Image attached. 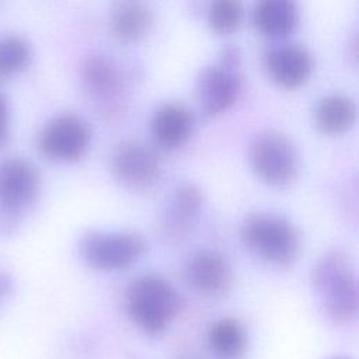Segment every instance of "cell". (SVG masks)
<instances>
[{
	"mask_svg": "<svg viewBox=\"0 0 359 359\" xmlns=\"http://www.w3.org/2000/svg\"><path fill=\"white\" fill-rule=\"evenodd\" d=\"M84 88L100 114L114 115L123 102L125 77L119 63L105 53L86 59L81 67Z\"/></svg>",
	"mask_w": 359,
	"mask_h": 359,
	"instance_id": "cell-9",
	"label": "cell"
},
{
	"mask_svg": "<svg viewBox=\"0 0 359 359\" xmlns=\"http://www.w3.org/2000/svg\"><path fill=\"white\" fill-rule=\"evenodd\" d=\"M32 57L29 42L20 35L0 38V79L24 70Z\"/></svg>",
	"mask_w": 359,
	"mask_h": 359,
	"instance_id": "cell-19",
	"label": "cell"
},
{
	"mask_svg": "<svg viewBox=\"0 0 359 359\" xmlns=\"http://www.w3.org/2000/svg\"><path fill=\"white\" fill-rule=\"evenodd\" d=\"M313 289L324 313L346 323L358 311V279L351 258L341 250L325 252L314 265Z\"/></svg>",
	"mask_w": 359,
	"mask_h": 359,
	"instance_id": "cell-1",
	"label": "cell"
},
{
	"mask_svg": "<svg viewBox=\"0 0 359 359\" xmlns=\"http://www.w3.org/2000/svg\"><path fill=\"white\" fill-rule=\"evenodd\" d=\"M125 306L128 316L142 331L157 334L164 331L177 316L180 296L161 275L143 273L129 283Z\"/></svg>",
	"mask_w": 359,
	"mask_h": 359,
	"instance_id": "cell-2",
	"label": "cell"
},
{
	"mask_svg": "<svg viewBox=\"0 0 359 359\" xmlns=\"http://www.w3.org/2000/svg\"><path fill=\"white\" fill-rule=\"evenodd\" d=\"M243 17V4L238 0H216L209 4L208 22L219 32L234 29Z\"/></svg>",
	"mask_w": 359,
	"mask_h": 359,
	"instance_id": "cell-20",
	"label": "cell"
},
{
	"mask_svg": "<svg viewBox=\"0 0 359 359\" xmlns=\"http://www.w3.org/2000/svg\"><path fill=\"white\" fill-rule=\"evenodd\" d=\"M90 137V125L81 115L60 112L52 116L39 130L38 147L49 158L73 161L86 153Z\"/></svg>",
	"mask_w": 359,
	"mask_h": 359,
	"instance_id": "cell-8",
	"label": "cell"
},
{
	"mask_svg": "<svg viewBox=\"0 0 359 359\" xmlns=\"http://www.w3.org/2000/svg\"><path fill=\"white\" fill-rule=\"evenodd\" d=\"M8 289H10V280L0 273V299L7 293Z\"/></svg>",
	"mask_w": 359,
	"mask_h": 359,
	"instance_id": "cell-22",
	"label": "cell"
},
{
	"mask_svg": "<svg viewBox=\"0 0 359 359\" xmlns=\"http://www.w3.org/2000/svg\"><path fill=\"white\" fill-rule=\"evenodd\" d=\"M314 119L317 126L325 132H342L356 119V102L345 93L327 94L317 102Z\"/></svg>",
	"mask_w": 359,
	"mask_h": 359,
	"instance_id": "cell-17",
	"label": "cell"
},
{
	"mask_svg": "<svg viewBox=\"0 0 359 359\" xmlns=\"http://www.w3.org/2000/svg\"><path fill=\"white\" fill-rule=\"evenodd\" d=\"M243 87L240 52L229 43L223 46L219 62L203 66L196 77L195 93L201 109L208 114H219L227 109L238 97Z\"/></svg>",
	"mask_w": 359,
	"mask_h": 359,
	"instance_id": "cell-5",
	"label": "cell"
},
{
	"mask_svg": "<svg viewBox=\"0 0 359 359\" xmlns=\"http://www.w3.org/2000/svg\"><path fill=\"white\" fill-rule=\"evenodd\" d=\"M181 359H199V358H196L195 355H185V356H182Z\"/></svg>",
	"mask_w": 359,
	"mask_h": 359,
	"instance_id": "cell-24",
	"label": "cell"
},
{
	"mask_svg": "<svg viewBox=\"0 0 359 359\" xmlns=\"http://www.w3.org/2000/svg\"><path fill=\"white\" fill-rule=\"evenodd\" d=\"M146 241L135 230H90L80 238L83 259L97 269H119L130 265L144 251Z\"/></svg>",
	"mask_w": 359,
	"mask_h": 359,
	"instance_id": "cell-7",
	"label": "cell"
},
{
	"mask_svg": "<svg viewBox=\"0 0 359 359\" xmlns=\"http://www.w3.org/2000/svg\"><path fill=\"white\" fill-rule=\"evenodd\" d=\"M8 125H10V111L6 97L0 93V146L6 142L8 136Z\"/></svg>",
	"mask_w": 359,
	"mask_h": 359,
	"instance_id": "cell-21",
	"label": "cell"
},
{
	"mask_svg": "<svg viewBox=\"0 0 359 359\" xmlns=\"http://www.w3.org/2000/svg\"><path fill=\"white\" fill-rule=\"evenodd\" d=\"M208 341L219 359H240L245 352L247 334L237 318L226 317L212 324Z\"/></svg>",
	"mask_w": 359,
	"mask_h": 359,
	"instance_id": "cell-18",
	"label": "cell"
},
{
	"mask_svg": "<svg viewBox=\"0 0 359 359\" xmlns=\"http://www.w3.org/2000/svg\"><path fill=\"white\" fill-rule=\"evenodd\" d=\"M203 205V192L194 182L180 184L161 212L160 231L168 240L182 237L194 224Z\"/></svg>",
	"mask_w": 359,
	"mask_h": 359,
	"instance_id": "cell-12",
	"label": "cell"
},
{
	"mask_svg": "<svg viewBox=\"0 0 359 359\" xmlns=\"http://www.w3.org/2000/svg\"><path fill=\"white\" fill-rule=\"evenodd\" d=\"M109 24L112 34L119 41H139L147 35L153 25V10L143 1H122L114 7Z\"/></svg>",
	"mask_w": 359,
	"mask_h": 359,
	"instance_id": "cell-15",
	"label": "cell"
},
{
	"mask_svg": "<svg viewBox=\"0 0 359 359\" xmlns=\"http://www.w3.org/2000/svg\"><path fill=\"white\" fill-rule=\"evenodd\" d=\"M184 275L188 285L198 293L219 296L233 283V271L227 258L215 248H199L185 261Z\"/></svg>",
	"mask_w": 359,
	"mask_h": 359,
	"instance_id": "cell-11",
	"label": "cell"
},
{
	"mask_svg": "<svg viewBox=\"0 0 359 359\" xmlns=\"http://www.w3.org/2000/svg\"><path fill=\"white\" fill-rule=\"evenodd\" d=\"M41 175L35 164L25 158L0 163V234L10 236L25 210L36 201Z\"/></svg>",
	"mask_w": 359,
	"mask_h": 359,
	"instance_id": "cell-4",
	"label": "cell"
},
{
	"mask_svg": "<svg viewBox=\"0 0 359 359\" xmlns=\"http://www.w3.org/2000/svg\"><path fill=\"white\" fill-rule=\"evenodd\" d=\"M115 178L132 189L151 187L161 171V157L149 143L139 139L121 142L111 156Z\"/></svg>",
	"mask_w": 359,
	"mask_h": 359,
	"instance_id": "cell-10",
	"label": "cell"
},
{
	"mask_svg": "<svg viewBox=\"0 0 359 359\" xmlns=\"http://www.w3.org/2000/svg\"><path fill=\"white\" fill-rule=\"evenodd\" d=\"M254 171L268 184L285 185L300 168V154L293 140L279 130H262L250 144Z\"/></svg>",
	"mask_w": 359,
	"mask_h": 359,
	"instance_id": "cell-6",
	"label": "cell"
},
{
	"mask_svg": "<svg viewBox=\"0 0 359 359\" xmlns=\"http://www.w3.org/2000/svg\"><path fill=\"white\" fill-rule=\"evenodd\" d=\"M328 359H351V358H348V356H341V355H338V356H331V358H328Z\"/></svg>",
	"mask_w": 359,
	"mask_h": 359,
	"instance_id": "cell-23",
	"label": "cell"
},
{
	"mask_svg": "<svg viewBox=\"0 0 359 359\" xmlns=\"http://www.w3.org/2000/svg\"><path fill=\"white\" fill-rule=\"evenodd\" d=\"M150 133L164 147L181 146L194 132V112L182 102L167 101L156 107L150 116Z\"/></svg>",
	"mask_w": 359,
	"mask_h": 359,
	"instance_id": "cell-14",
	"label": "cell"
},
{
	"mask_svg": "<svg viewBox=\"0 0 359 359\" xmlns=\"http://www.w3.org/2000/svg\"><path fill=\"white\" fill-rule=\"evenodd\" d=\"M252 18L261 32L282 36L296 27L299 8L293 0H261L254 7Z\"/></svg>",
	"mask_w": 359,
	"mask_h": 359,
	"instance_id": "cell-16",
	"label": "cell"
},
{
	"mask_svg": "<svg viewBox=\"0 0 359 359\" xmlns=\"http://www.w3.org/2000/svg\"><path fill=\"white\" fill-rule=\"evenodd\" d=\"M244 244L262 259L275 265L292 264L302 247L297 229L283 216L271 212H255L240 224Z\"/></svg>",
	"mask_w": 359,
	"mask_h": 359,
	"instance_id": "cell-3",
	"label": "cell"
},
{
	"mask_svg": "<svg viewBox=\"0 0 359 359\" xmlns=\"http://www.w3.org/2000/svg\"><path fill=\"white\" fill-rule=\"evenodd\" d=\"M265 66L275 81L286 87H294L310 76L313 57L306 46L294 42H282L266 50Z\"/></svg>",
	"mask_w": 359,
	"mask_h": 359,
	"instance_id": "cell-13",
	"label": "cell"
}]
</instances>
